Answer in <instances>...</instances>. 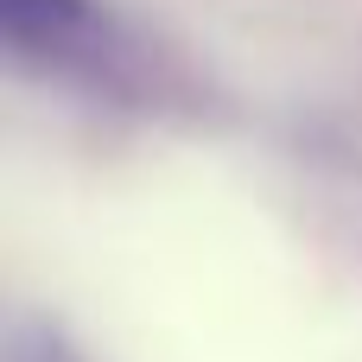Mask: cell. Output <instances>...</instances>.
Wrapping results in <instances>:
<instances>
[{
	"label": "cell",
	"instance_id": "1",
	"mask_svg": "<svg viewBox=\"0 0 362 362\" xmlns=\"http://www.w3.org/2000/svg\"><path fill=\"white\" fill-rule=\"evenodd\" d=\"M0 32L6 51L25 64H64L89 45L95 6L89 0H0Z\"/></svg>",
	"mask_w": 362,
	"mask_h": 362
},
{
	"label": "cell",
	"instance_id": "2",
	"mask_svg": "<svg viewBox=\"0 0 362 362\" xmlns=\"http://www.w3.org/2000/svg\"><path fill=\"white\" fill-rule=\"evenodd\" d=\"M6 362H89L57 325H45V318H19L13 325V344H6Z\"/></svg>",
	"mask_w": 362,
	"mask_h": 362
}]
</instances>
